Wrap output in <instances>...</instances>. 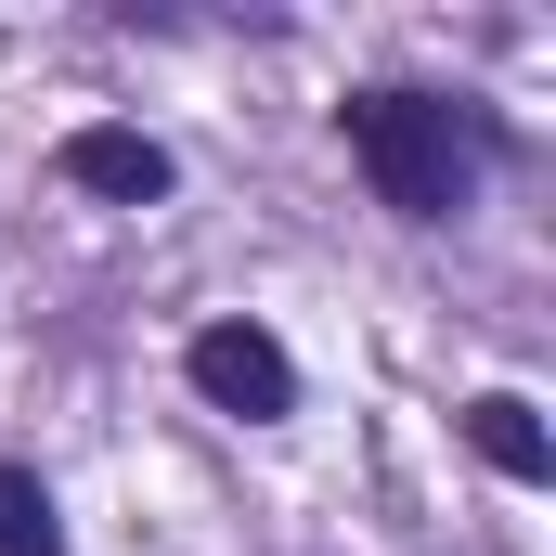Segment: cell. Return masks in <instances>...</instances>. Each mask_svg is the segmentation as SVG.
I'll use <instances>...</instances> for the list:
<instances>
[{
  "instance_id": "cell-1",
  "label": "cell",
  "mask_w": 556,
  "mask_h": 556,
  "mask_svg": "<svg viewBox=\"0 0 556 556\" xmlns=\"http://www.w3.org/2000/svg\"><path fill=\"white\" fill-rule=\"evenodd\" d=\"M350 155L376 168V194L402 220H453L479 194V117L440 104V91H363L350 104Z\"/></svg>"
},
{
  "instance_id": "cell-2",
  "label": "cell",
  "mask_w": 556,
  "mask_h": 556,
  "mask_svg": "<svg viewBox=\"0 0 556 556\" xmlns=\"http://www.w3.org/2000/svg\"><path fill=\"white\" fill-rule=\"evenodd\" d=\"M181 376L220 402V415H247V427H273L298 415V363H285L260 324H194V350H181Z\"/></svg>"
},
{
  "instance_id": "cell-3",
  "label": "cell",
  "mask_w": 556,
  "mask_h": 556,
  "mask_svg": "<svg viewBox=\"0 0 556 556\" xmlns=\"http://www.w3.org/2000/svg\"><path fill=\"white\" fill-rule=\"evenodd\" d=\"M65 181H91V194H130V207H142V194H168V155H155L142 130H78V142H65Z\"/></svg>"
},
{
  "instance_id": "cell-4",
  "label": "cell",
  "mask_w": 556,
  "mask_h": 556,
  "mask_svg": "<svg viewBox=\"0 0 556 556\" xmlns=\"http://www.w3.org/2000/svg\"><path fill=\"white\" fill-rule=\"evenodd\" d=\"M466 440L505 466V479H556V453H544V415L518 402V389H492V402H466Z\"/></svg>"
},
{
  "instance_id": "cell-5",
  "label": "cell",
  "mask_w": 556,
  "mask_h": 556,
  "mask_svg": "<svg viewBox=\"0 0 556 556\" xmlns=\"http://www.w3.org/2000/svg\"><path fill=\"white\" fill-rule=\"evenodd\" d=\"M0 556H65V531H52V492H39L26 466H0Z\"/></svg>"
}]
</instances>
